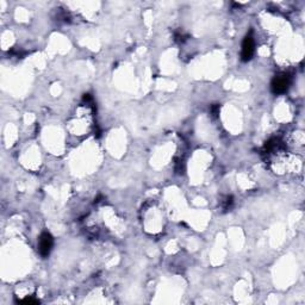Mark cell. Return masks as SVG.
Returning <instances> with one entry per match:
<instances>
[{"mask_svg":"<svg viewBox=\"0 0 305 305\" xmlns=\"http://www.w3.org/2000/svg\"><path fill=\"white\" fill-rule=\"evenodd\" d=\"M291 78L288 74H279L275 75L274 79L272 80L271 83V88H272V92L274 95H283L286 91L289 90V86H290Z\"/></svg>","mask_w":305,"mask_h":305,"instance_id":"1","label":"cell"},{"mask_svg":"<svg viewBox=\"0 0 305 305\" xmlns=\"http://www.w3.org/2000/svg\"><path fill=\"white\" fill-rule=\"evenodd\" d=\"M255 51V43L254 38H253L252 32H249L248 35L244 37L243 42H242V49H241V60L243 62L249 61L254 55Z\"/></svg>","mask_w":305,"mask_h":305,"instance_id":"2","label":"cell"},{"mask_svg":"<svg viewBox=\"0 0 305 305\" xmlns=\"http://www.w3.org/2000/svg\"><path fill=\"white\" fill-rule=\"evenodd\" d=\"M54 244V239L53 236L49 233H43L40 236V240H38V250H40V254L43 257H47L49 254H50L51 248H53Z\"/></svg>","mask_w":305,"mask_h":305,"instance_id":"3","label":"cell"},{"mask_svg":"<svg viewBox=\"0 0 305 305\" xmlns=\"http://www.w3.org/2000/svg\"><path fill=\"white\" fill-rule=\"evenodd\" d=\"M234 205V198L231 195H226L225 199L222 200V209L224 211H228L233 208Z\"/></svg>","mask_w":305,"mask_h":305,"instance_id":"4","label":"cell"},{"mask_svg":"<svg viewBox=\"0 0 305 305\" xmlns=\"http://www.w3.org/2000/svg\"><path fill=\"white\" fill-rule=\"evenodd\" d=\"M218 112H220V105H217V104H216V105L211 106V113H212L213 116H217Z\"/></svg>","mask_w":305,"mask_h":305,"instance_id":"5","label":"cell"}]
</instances>
